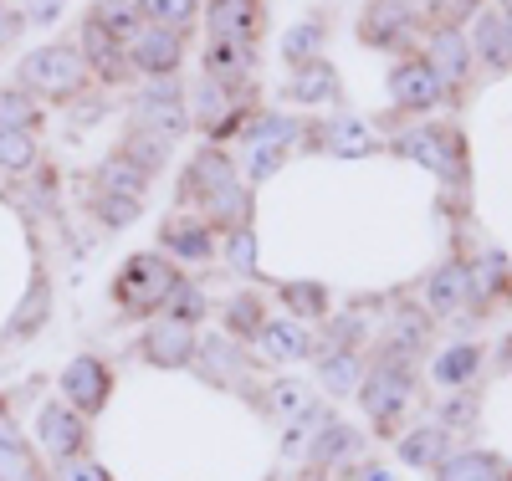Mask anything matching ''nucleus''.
<instances>
[{
    "instance_id": "f257e3e1",
    "label": "nucleus",
    "mask_w": 512,
    "mask_h": 481,
    "mask_svg": "<svg viewBox=\"0 0 512 481\" xmlns=\"http://www.w3.org/2000/svg\"><path fill=\"white\" fill-rule=\"evenodd\" d=\"M175 195H180L185 210L205 215L216 231L251 226V185L241 180L236 159L221 144H200V154L185 159L180 180H175Z\"/></svg>"
},
{
    "instance_id": "f03ea898",
    "label": "nucleus",
    "mask_w": 512,
    "mask_h": 481,
    "mask_svg": "<svg viewBox=\"0 0 512 481\" xmlns=\"http://www.w3.org/2000/svg\"><path fill=\"white\" fill-rule=\"evenodd\" d=\"M16 87H26L41 108H77V98L93 93V72L77 41H41L16 62Z\"/></svg>"
},
{
    "instance_id": "7ed1b4c3",
    "label": "nucleus",
    "mask_w": 512,
    "mask_h": 481,
    "mask_svg": "<svg viewBox=\"0 0 512 481\" xmlns=\"http://www.w3.org/2000/svg\"><path fill=\"white\" fill-rule=\"evenodd\" d=\"M175 287H180V272L164 251H134L113 277V302L128 318H154V313H164Z\"/></svg>"
},
{
    "instance_id": "20e7f679",
    "label": "nucleus",
    "mask_w": 512,
    "mask_h": 481,
    "mask_svg": "<svg viewBox=\"0 0 512 481\" xmlns=\"http://www.w3.org/2000/svg\"><path fill=\"white\" fill-rule=\"evenodd\" d=\"M128 123L134 128H154L164 139H185L190 128V103H185V82L180 77H154V82H134L128 93Z\"/></svg>"
},
{
    "instance_id": "39448f33",
    "label": "nucleus",
    "mask_w": 512,
    "mask_h": 481,
    "mask_svg": "<svg viewBox=\"0 0 512 481\" xmlns=\"http://www.w3.org/2000/svg\"><path fill=\"white\" fill-rule=\"evenodd\" d=\"M185 57H190V31H175V26H144L128 41V67H134L139 82L180 77Z\"/></svg>"
},
{
    "instance_id": "423d86ee",
    "label": "nucleus",
    "mask_w": 512,
    "mask_h": 481,
    "mask_svg": "<svg viewBox=\"0 0 512 481\" xmlns=\"http://www.w3.org/2000/svg\"><path fill=\"white\" fill-rule=\"evenodd\" d=\"M205 41H236V47H262L272 6L267 0H205Z\"/></svg>"
},
{
    "instance_id": "0eeeda50",
    "label": "nucleus",
    "mask_w": 512,
    "mask_h": 481,
    "mask_svg": "<svg viewBox=\"0 0 512 481\" xmlns=\"http://www.w3.org/2000/svg\"><path fill=\"white\" fill-rule=\"evenodd\" d=\"M77 52H82V62H88V72H93V87H103V93H118V87L139 82L134 67H128V47H118V41L108 31H98L88 16H82V26H77Z\"/></svg>"
},
{
    "instance_id": "6e6552de",
    "label": "nucleus",
    "mask_w": 512,
    "mask_h": 481,
    "mask_svg": "<svg viewBox=\"0 0 512 481\" xmlns=\"http://www.w3.org/2000/svg\"><path fill=\"white\" fill-rule=\"evenodd\" d=\"M36 441L52 461H77L88 451V415H77L67 400H47L36 410Z\"/></svg>"
},
{
    "instance_id": "1a4fd4ad",
    "label": "nucleus",
    "mask_w": 512,
    "mask_h": 481,
    "mask_svg": "<svg viewBox=\"0 0 512 481\" xmlns=\"http://www.w3.org/2000/svg\"><path fill=\"white\" fill-rule=\"evenodd\" d=\"M200 72L216 77L231 93H251L256 72H262V47H236V41H205L200 47Z\"/></svg>"
},
{
    "instance_id": "9d476101",
    "label": "nucleus",
    "mask_w": 512,
    "mask_h": 481,
    "mask_svg": "<svg viewBox=\"0 0 512 481\" xmlns=\"http://www.w3.org/2000/svg\"><path fill=\"white\" fill-rule=\"evenodd\" d=\"M62 400L77 410V415H98L108 400H113V374L103 359L93 354H77L67 369H62Z\"/></svg>"
},
{
    "instance_id": "9b49d317",
    "label": "nucleus",
    "mask_w": 512,
    "mask_h": 481,
    "mask_svg": "<svg viewBox=\"0 0 512 481\" xmlns=\"http://www.w3.org/2000/svg\"><path fill=\"white\" fill-rule=\"evenodd\" d=\"M139 354L154 369H185L200 354V333L190 323H180V318H154L149 333L139 338Z\"/></svg>"
},
{
    "instance_id": "f8f14e48",
    "label": "nucleus",
    "mask_w": 512,
    "mask_h": 481,
    "mask_svg": "<svg viewBox=\"0 0 512 481\" xmlns=\"http://www.w3.org/2000/svg\"><path fill=\"white\" fill-rule=\"evenodd\" d=\"M159 251L169 261H210L216 256V226L205 221V215L185 210V215H169L159 226Z\"/></svg>"
},
{
    "instance_id": "ddd939ff",
    "label": "nucleus",
    "mask_w": 512,
    "mask_h": 481,
    "mask_svg": "<svg viewBox=\"0 0 512 481\" xmlns=\"http://www.w3.org/2000/svg\"><path fill=\"white\" fill-rule=\"evenodd\" d=\"M415 26V6L410 0H369L364 16H359V47H374V52H390L410 36Z\"/></svg>"
},
{
    "instance_id": "4468645a",
    "label": "nucleus",
    "mask_w": 512,
    "mask_h": 481,
    "mask_svg": "<svg viewBox=\"0 0 512 481\" xmlns=\"http://www.w3.org/2000/svg\"><path fill=\"white\" fill-rule=\"evenodd\" d=\"M410 395H415V379H410V369H400V364H374L369 379L359 384V405H364L374 420L400 415V410L410 405Z\"/></svg>"
},
{
    "instance_id": "2eb2a0df",
    "label": "nucleus",
    "mask_w": 512,
    "mask_h": 481,
    "mask_svg": "<svg viewBox=\"0 0 512 481\" xmlns=\"http://www.w3.org/2000/svg\"><path fill=\"white\" fill-rule=\"evenodd\" d=\"M282 103L292 108H323V103H338V67L328 57H313L303 67H292L287 82H282Z\"/></svg>"
},
{
    "instance_id": "dca6fc26",
    "label": "nucleus",
    "mask_w": 512,
    "mask_h": 481,
    "mask_svg": "<svg viewBox=\"0 0 512 481\" xmlns=\"http://www.w3.org/2000/svg\"><path fill=\"white\" fill-rule=\"evenodd\" d=\"M441 77L425 67V57H410V62H395L390 72V103L405 108V113H425V108H436L441 103Z\"/></svg>"
},
{
    "instance_id": "f3484780",
    "label": "nucleus",
    "mask_w": 512,
    "mask_h": 481,
    "mask_svg": "<svg viewBox=\"0 0 512 481\" xmlns=\"http://www.w3.org/2000/svg\"><path fill=\"white\" fill-rule=\"evenodd\" d=\"M395 149L415 164H425L431 174H441V180H451V174H461V149L456 139L446 134V128H410V134L395 139Z\"/></svg>"
},
{
    "instance_id": "a211bd4d",
    "label": "nucleus",
    "mask_w": 512,
    "mask_h": 481,
    "mask_svg": "<svg viewBox=\"0 0 512 481\" xmlns=\"http://www.w3.org/2000/svg\"><path fill=\"white\" fill-rule=\"evenodd\" d=\"M466 47H472V57H482L492 72H512V26H507L502 11H477Z\"/></svg>"
},
{
    "instance_id": "6ab92c4d",
    "label": "nucleus",
    "mask_w": 512,
    "mask_h": 481,
    "mask_svg": "<svg viewBox=\"0 0 512 481\" xmlns=\"http://www.w3.org/2000/svg\"><path fill=\"white\" fill-rule=\"evenodd\" d=\"M113 154H123L128 164H139L149 180H159V174L169 169V159H175V139L154 134V128H134V123H128L123 139L113 144Z\"/></svg>"
},
{
    "instance_id": "aec40b11",
    "label": "nucleus",
    "mask_w": 512,
    "mask_h": 481,
    "mask_svg": "<svg viewBox=\"0 0 512 481\" xmlns=\"http://www.w3.org/2000/svg\"><path fill=\"white\" fill-rule=\"evenodd\" d=\"M318 144L333 159H369V154H379V134H374L364 118H354V113H338L318 134Z\"/></svg>"
},
{
    "instance_id": "412c9836",
    "label": "nucleus",
    "mask_w": 512,
    "mask_h": 481,
    "mask_svg": "<svg viewBox=\"0 0 512 481\" xmlns=\"http://www.w3.org/2000/svg\"><path fill=\"white\" fill-rule=\"evenodd\" d=\"M236 139H241V144H277V149H297V144L308 139V123L297 118V113H272V108H256Z\"/></svg>"
},
{
    "instance_id": "4be33fe9",
    "label": "nucleus",
    "mask_w": 512,
    "mask_h": 481,
    "mask_svg": "<svg viewBox=\"0 0 512 481\" xmlns=\"http://www.w3.org/2000/svg\"><path fill=\"white\" fill-rule=\"evenodd\" d=\"M256 348H262V359H272V364H297V359L313 354V338L297 318H267L262 333H256Z\"/></svg>"
},
{
    "instance_id": "5701e85b",
    "label": "nucleus",
    "mask_w": 512,
    "mask_h": 481,
    "mask_svg": "<svg viewBox=\"0 0 512 481\" xmlns=\"http://www.w3.org/2000/svg\"><path fill=\"white\" fill-rule=\"evenodd\" d=\"M88 185H98V190H108V195H123V200H149V190H154V180L139 169V164H128L123 154H103L98 164H93V174H88Z\"/></svg>"
},
{
    "instance_id": "b1692460",
    "label": "nucleus",
    "mask_w": 512,
    "mask_h": 481,
    "mask_svg": "<svg viewBox=\"0 0 512 481\" xmlns=\"http://www.w3.org/2000/svg\"><path fill=\"white\" fill-rule=\"evenodd\" d=\"M425 67L441 77V87H456L472 77V47H466L461 31H436L431 47H425Z\"/></svg>"
},
{
    "instance_id": "393cba45",
    "label": "nucleus",
    "mask_w": 512,
    "mask_h": 481,
    "mask_svg": "<svg viewBox=\"0 0 512 481\" xmlns=\"http://www.w3.org/2000/svg\"><path fill=\"white\" fill-rule=\"evenodd\" d=\"M82 16H88L98 31H108L113 41H118V47H128V41H134L149 21L139 16V6H134V0H93V6L88 11H82Z\"/></svg>"
},
{
    "instance_id": "a878e982",
    "label": "nucleus",
    "mask_w": 512,
    "mask_h": 481,
    "mask_svg": "<svg viewBox=\"0 0 512 481\" xmlns=\"http://www.w3.org/2000/svg\"><path fill=\"white\" fill-rule=\"evenodd\" d=\"M47 313H52V282H47V272H36V277H31V287H26V297L16 302L6 338H31L41 323H47Z\"/></svg>"
},
{
    "instance_id": "bb28decb",
    "label": "nucleus",
    "mask_w": 512,
    "mask_h": 481,
    "mask_svg": "<svg viewBox=\"0 0 512 481\" xmlns=\"http://www.w3.org/2000/svg\"><path fill=\"white\" fill-rule=\"evenodd\" d=\"M0 481H36V456L6 410H0Z\"/></svg>"
},
{
    "instance_id": "cd10ccee",
    "label": "nucleus",
    "mask_w": 512,
    "mask_h": 481,
    "mask_svg": "<svg viewBox=\"0 0 512 481\" xmlns=\"http://www.w3.org/2000/svg\"><path fill=\"white\" fill-rule=\"evenodd\" d=\"M41 164V134H21V128H0V174L26 180Z\"/></svg>"
},
{
    "instance_id": "c85d7f7f",
    "label": "nucleus",
    "mask_w": 512,
    "mask_h": 481,
    "mask_svg": "<svg viewBox=\"0 0 512 481\" xmlns=\"http://www.w3.org/2000/svg\"><path fill=\"white\" fill-rule=\"evenodd\" d=\"M0 128H21V134H41L47 128V108H41L26 87L6 82L0 87Z\"/></svg>"
},
{
    "instance_id": "c756f323",
    "label": "nucleus",
    "mask_w": 512,
    "mask_h": 481,
    "mask_svg": "<svg viewBox=\"0 0 512 481\" xmlns=\"http://www.w3.org/2000/svg\"><path fill=\"white\" fill-rule=\"evenodd\" d=\"M82 205H88V215H98V226H108V231H123V226H134L139 215H144L139 200L108 195V190H98V185H82Z\"/></svg>"
},
{
    "instance_id": "7c9ffc66",
    "label": "nucleus",
    "mask_w": 512,
    "mask_h": 481,
    "mask_svg": "<svg viewBox=\"0 0 512 481\" xmlns=\"http://www.w3.org/2000/svg\"><path fill=\"white\" fill-rule=\"evenodd\" d=\"M139 16L149 26H175V31H195L200 11H205V0H134Z\"/></svg>"
},
{
    "instance_id": "2f4dec72",
    "label": "nucleus",
    "mask_w": 512,
    "mask_h": 481,
    "mask_svg": "<svg viewBox=\"0 0 512 481\" xmlns=\"http://www.w3.org/2000/svg\"><path fill=\"white\" fill-rule=\"evenodd\" d=\"M466 292H472V272H466L461 261H446V267L431 277V308L436 313H456L466 302Z\"/></svg>"
},
{
    "instance_id": "473e14b6",
    "label": "nucleus",
    "mask_w": 512,
    "mask_h": 481,
    "mask_svg": "<svg viewBox=\"0 0 512 481\" xmlns=\"http://www.w3.org/2000/svg\"><path fill=\"white\" fill-rule=\"evenodd\" d=\"M323 41H328V31H323V21H297L287 36H282V62L287 67H303V62H313V57H323Z\"/></svg>"
},
{
    "instance_id": "72a5a7b5",
    "label": "nucleus",
    "mask_w": 512,
    "mask_h": 481,
    "mask_svg": "<svg viewBox=\"0 0 512 481\" xmlns=\"http://www.w3.org/2000/svg\"><path fill=\"white\" fill-rule=\"evenodd\" d=\"M441 481H497L502 476V461L487 456V451H461V456H446L436 466Z\"/></svg>"
},
{
    "instance_id": "f704fd0d",
    "label": "nucleus",
    "mask_w": 512,
    "mask_h": 481,
    "mask_svg": "<svg viewBox=\"0 0 512 481\" xmlns=\"http://www.w3.org/2000/svg\"><path fill=\"white\" fill-rule=\"evenodd\" d=\"M226 236V267L236 277H256L262 272V246H256V226H231Z\"/></svg>"
},
{
    "instance_id": "c9c22d12",
    "label": "nucleus",
    "mask_w": 512,
    "mask_h": 481,
    "mask_svg": "<svg viewBox=\"0 0 512 481\" xmlns=\"http://www.w3.org/2000/svg\"><path fill=\"white\" fill-rule=\"evenodd\" d=\"M446 451H451V435L446 430H415V435H405L400 441V461H410V466H441L446 461Z\"/></svg>"
},
{
    "instance_id": "e433bc0d",
    "label": "nucleus",
    "mask_w": 512,
    "mask_h": 481,
    "mask_svg": "<svg viewBox=\"0 0 512 481\" xmlns=\"http://www.w3.org/2000/svg\"><path fill=\"white\" fill-rule=\"evenodd\" d=\"M267 323V308H262V297H251V292H236L226 302V333L231 338H256Z\"/></svg>"
},
{
    "instance_id": "4c0bfd02",
    "label": "nucleus",
    "mask_w": 512,
    "mask_h": 481,
    "mask_svg": "<svg viewBox=\"0 0 512 481\" xmlns=\"http://www.w3.org/2000/svg\"><path fill=\"white\" fill-rule=\"evenodd\" d=\"M282 302H287V318H323L328 313V292L318 282H282Z\"/></svg>"
},
{
    "instance_id": "58836bf2",
    "label": "nucleus",
    "mask_w": 512,
    "mask_h": 481,
    "mask_svg": "<svg viewBox=\"0 0 512 481\" xmlns=\"http://www.w3.org/2000/svg\"><path fill=\"white\" fill-rule=\"evenodd\" d=\"M246 149V174H241V180L256 190V185H267L272 180V174L292 159V149H277V144H241Z\"/></svg>"
},
{
    "instance_id": "ea45409f",
    "label": "nucleus",
    "mask_w": 512,
    "mask_h": 481,
    "mask_svg": "<svg viewBox=\"0 0 512 481\" xmlns=\"http://www.w3.org/2000/svg\"><path fill=\"white\" fill-rule=\"evenodd\" d=\"M477 364H482V348H472V343H456V348H446V354L436 359V379L451 389V384H466L477 374Z\"/></svg>"
},
{
    "instance_id": "a19ab883",
    "label": "nucleus",
    "mask_w": 512,
    "mask_h": 481,
    "mask_svg": "<svg viewBox=\"0 0 512 481\" xmlns=\"http://www.w3.org/2000/svg\"><path fill=\"white\" fill-rule=\"evenodd\" d=\"M354 451H359V430L328 420V425H323V435H318V446H313V461L333 466V461H344V456H354Z\"/></svg>"
},
{
    "instance_id": "79ce46f5",
    "label": "nucleus",
    "mask_w": 512,
    "mask_h": 481,
    "mask_svg": "<svg viewBox=\"0 0 512 481\" xmlns=\"http://www.w3.org/2000/svg\"><path fill=\"white\" fill-rule=\"evenodd\" d=\"M164 318H180V323H190V328L205 318V292H200L195 277H180V287L169 292V302H164Z\"/></svg>"
},
{
    "instance_id": "37998d69",
    "label": "nucleus",
    "mask_w": 512,
    "mask_h": 481,
    "mask_svg": "<svg viewBox=\"0 0 512 481\" xmlns=\"http://www.w3.org/2000/svg\"><path fill=\"white\" fill-rule=\"evenodd\" d=\"M323 384L333 389V395H349V389L359 384V359L349 354V348H333V354H323Z\"/></svg>"
},
{
    "instance_id": "c03bdc74",
    "label": "nucleus",
    "mask_w": 512,
    "mask_h": 481,
    "mask_svg": "<svg viewBox=\"0 0 512 481\" xmlns=\"http://www.w3.org/2000/svg\"><path fill=\"white\" fill-rule=\"evenodd\" d=\"M272 410L287 415V420H303V415H308V384L277 379V384H272Z\"/></svg>"
},
{
    "instance_id": "a18cd8bd",
    "label": "nucleus",
    "mask_w": 512,
    "mask_h": 481,
    "mask_svg": "<svg viewBox=\"0 0 512 481\" xmlns=\"http://www.w3.org/2000/svg\"><path fill=\"white\" fill-rule=\"evenodd\" d=\"M16 6H21L26 26H52V21L67 11V0H16Z\"/></svg>"
},
{
    "instance_id": "49530a36",
    "label": "nucleus",
    "mask_w": 512,
    "mask_h": 481,
    "mask_svg": "<svg viewBox=\"0 0 512 481\" xmlns=\"http://www.w3.org/2000/svg\"><path fill=\"white\" fill-rule=\"evenodd\" d=\"M26 31V16H21V6L16 0H0V52L11 47V41Z\"/></svg>"
},
{
    "instance_id": "de8ad7c7",
    "label": "nucleus",
    "mask_w": 512,
    "mask_h": 481,
    "mask_svg": "<svg viewBox=\"0 0 512 481\" xmlns=\"http://www.w3.org/2000/svg\"><path fill=\"white\" fill-rule=\"evenodd\" d=\"M57 481H113V476H108V466L77 456V461H62V476H57Z\"/></svg>"
},
{
    "instance_id": "09e8293b",
    "label": "nucleus",
    "mask_w": 512,
    "mask_h": 481,
    "mask_svg": "<svg viewBox=\"0 0 512 481\" xmlns=\"http://www.w3.org/2000/svg\"><path fill=\"white\" fill-rule=\"evenodd\" d=\"M472 11L477 16V0H436V16H441V31H456V21Z\"/></svg>"
},
{
    "instance_id": "8fccbe9b",
    "label": "nucleus",
    "mask_w": 512,
    "mask_h": 481,
    "mask_svg": "<svg viewBox=\"0 0 512 481\" xmlns=\"http://www.w3.org/2000/svg\"><path fill=\"white\" fill-rule=\"evenodd\" d=\"M446 420L451 425H472L477 420V405L472 400H446Z\"/></svg>"
},
{
    "instance_id": "3c124183",
    "label": "nucleus",
    "mask_w": 512,
    "mask_h": 481,
    "mask_svg": "<svg viewBox=\"0 0 512 481\" xmlns=\"http://www.w3.org/2000/svg\"><path fill=\"white\" fill-rule=\"evenodd\" d=\"M369 481H390V471H384V466H374V471H369Z\"/></svg>"
},
{
    "instance_id": "603ef678",
    "label": "nucleus",
    "mask_w": 512,
    "mask_h": 481,
    "mask_svg": "<svg viewBox=\"0 0 512 481\" xmlns=\"http://www.w3.org/2000/svg\"><path fill=\"white\" fill-rule=\"evenodd\" d=\"M497 11H502V16H512V0H497Z\"/></svg>"
},
{
    "instance_id": "864d4df0",
    "label": "nucleus",
    "mask_w": 512,
    "mask_h": 481,
    "mask_svg": "<svg viewBox=\"0 0 512 481\" xmlns=\"http://www.w3.org/2000/svg\"><path fill=\"white\" fill-rule=\"evenodd\" d=\"M507 26H512V16H507Z\"/></svg>"
}]
</instances>
